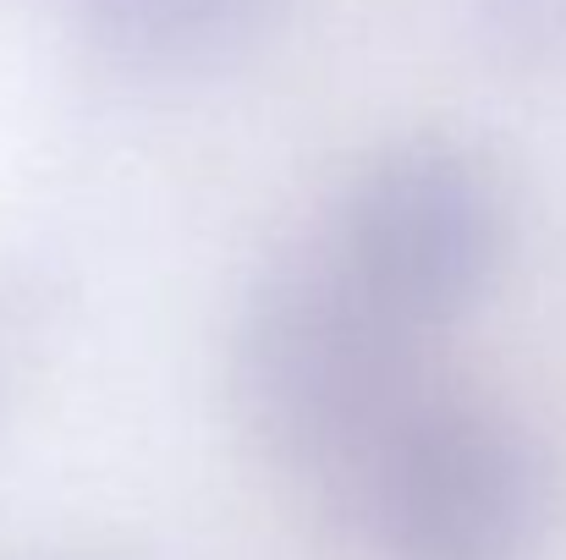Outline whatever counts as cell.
I'll list each match as a JSON object with an SVG mask.
<instances>
[{
	"label": "cell",
	"mask_w": 566,
	"mask_h": 560,
	"mask_svg": "<svg viewBox=\"0 0 566 560\" xmlns=\"http://www.w3.org/2000/svg\"><path fill=\"white\" fill-rule=\"evenodd\" d=\"M473 28L506 66H566V0H473Z\"/></svg>",
	"instance_id": "obj_5"
},
{
	"label": "cell",
	"mask_w": 566,
	"mask_h": 560,
	"mask_svg": "<svg viewBox=\"0 0 566 560\" xmlns=\"http://www.w3.org/2000/svg\"><path fill=\"white\" fill-rule=\"evenodd\" d=\"M270 0H77L88 44L122 72H192L226 55Z\"/></svg>",
	"instance_id": "obj_4"
},
{
	"label": "cell",
	"mask_w": 566,
	"mask_h": 560,
	"mask_svg": "<svg viewBox=\"0 0 566 560\" xmlns=\"http://www.w3.org/2000/svg\"><path fill=\"white\" fill-rule=\"evenodd\" d=\"M506 253V198L479 155L446 138L385 149L342 220V270L412 330L462 319Z\"/></svg>",
	"instance_id": "obj_2"
},
{
	"label": "cell",
	"mask_w": 566,
	"mask_h": 560,
	"mask_svg": "<svg viewBox=\"0 0 566 560\" xmlns=\"http://www.w3.org/2000/svg\"><path fill=\"white\" fill-rule=\"evenodd\" d=\"M551 511L534 440L495 406L434 395L364 506L385 560H528Z\"/></svg>",
	"instance_id": "obj_3"
},
{
	"label": "cell",
	"mask_w": 566,
	"mask_h": 560,
	"mask_svg": "<svg viewBox=\"0 0 566 560\" xmlns=\"http://www.w3.org/2000/svg\"><path fill=\"white\" fill-rule=\"evenodd\" d=\"M231 395L259 456L353 522L396 440L434 401L423 330L385 314L342 258L275 270L242 303Z\"/></svg>",
	"instance_id": "obj_1"
}]
</instances>
